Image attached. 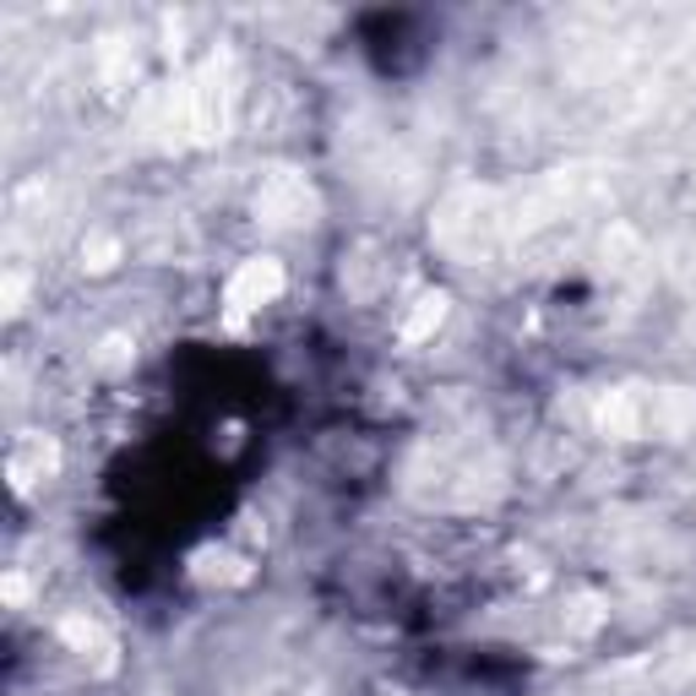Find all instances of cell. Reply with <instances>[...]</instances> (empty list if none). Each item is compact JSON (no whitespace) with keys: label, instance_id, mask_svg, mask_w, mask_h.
<instances>
[{"label":"cell","instance_id":"1","mask_svg":"<svg viewBox=\"0 0 696 696\" xmlns=\"http://www.w3.org/2000/svg\"><path fill=\"white\" fill-rule=\"evenodd\" d=\"M278 289H283V267L272 256H251L235 267L224 300H229V311H261L267 300H278Z\"/></svg>","mask_w":696,"mask_h":696},{"label":"cell","instance_id":"2","mask_svg":"<svg viewBox=\"0 0 696 696\" xmlns=\"http://www.w3.org/2000/svg\"><path fill=\"white\" fill-rule=\"evenodd\" d=\"M599 430L604 436H621V442H632L647 430V403L636 397V392H610V397H599Z\"/></svg>","mask_w":696,"mask_h":696},{"label":"cell","instance_id":"3","mask_svg":"<svg viewBox=\"0 0 696 696\" xmlns=\"http://www.w3.org/2000/svg\"><path fill=\"white\" fill-rule=\"evenodd\" d=\"M256 212L267 224H300L311 212V190H305V180H272L256 196Z\"/></svg>","mask_w":696,"mask_h":696},{"label":"cell","instance_id":"4","mask_svg":"<svg viewBox=\"0 0 696 696\" xmlns=\"http://www.w3.org/2000/svg\"><path fill=\"white\" fill-rule=\"evenodd\" d=\"M442 316H446V300H442V294H425V300H419V311L403 321V343H419V337H430V332L442 326Z\"/></svg>","mask_w":696,"mask_h":696},{"label":"cell","instance_id":"5","mask_svg":"<svg viewBox=\"0 0 696 696\" xmlns=\"http://www.w3.org/2000/svg\"><path fill=\"white\" fill-rule=\"evenodd\" d=\"M82 261H87L93 272H110V267L121 261V240H115V235H87V240H82Z\"/></svg>","mask_w":696,"mask_h":696}]
</instances>
